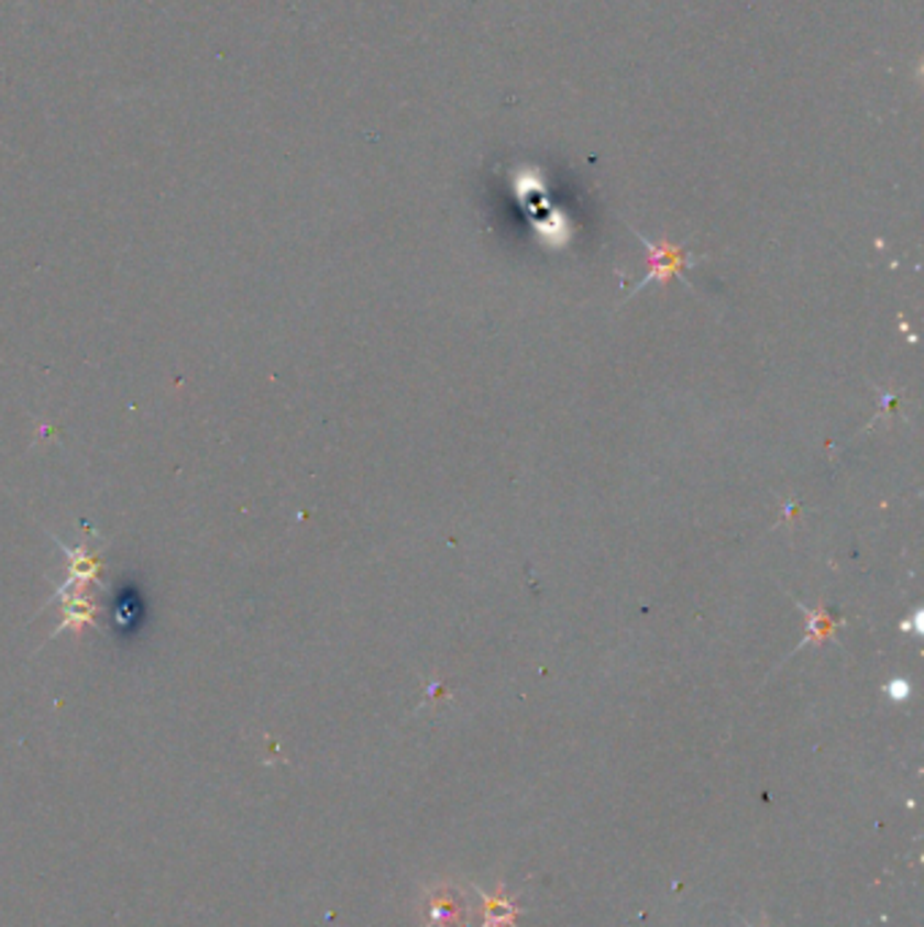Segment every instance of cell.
Returning a JSON list of instances; mask_svg holds the SVG:
<instances>
[{
  "instance_id": "6",
  "label": "cell",
  "mask_w": 924,
  "mask_h": 927,
  "mask_svg": "<svg viewBox=\"0 0 924 927\" xmlns=\"http://www.w3.org/2000/svg\"><path fill=\"white\" fill-rule=\"evenodd\" d=\"M809 614H811V616H809V623H811V627H809V632H805L803 643H800L798 649H803V645L814 643V640H816V643H822V640H827L829 634H833V629L838 627V623H840L838 618L829 616L827 610H824V608H818V610H809Z\"/></svg>"
},
{
  "instance_id": "1",
  "label": "cell",
  "mask_w": 924,
  "mask_h": 927,
  "mask_svg": "<svg viewBox=\"0 0 924 927\" xmlns=\"http://www.w3.org/2000/svg\"><path fill=\"white\" fill-rule=\"evenodd\" d=\"M55 542L63 548V553H66V581L55 588V594L46 599L44 608H50V605L72 597V594H87V586H90V583L92 586L103 588V562L96 556V551L87 545V538L81 540L79 548H68L61 538H55Z\"/></svg>"
},
{
  "instance_id": "2",
  "label": "cell",
  "mask_w": 924,
  "mask_h": 927,
  "mask_svg": "<svg viewBox=\"0 0 924 927\" xmlns=\"http://www.w3.org/2000/svg\"><path fill=\"white\" fill-rule=\"evenodd\" d=\"M470 919V901L453 882L431 884L424 892V908H420V923L424 927H466Z\"/></svg>"
},
{
  "instance_id": "3",
  "label": "cell",
  "mask_w": 924,
  "mask_h": 927,
  "mask_svg": "<svg viewBox=\"0 0 924 927\" xmlns=\"http://www.w3.org/2000/svg\"><path fill=\"white\" fill-rule=\"evenodd\" d=\"M98 616H101V605L92 594H72V597L61 599V623L52 629L50 640L61 638L63 632H72L79 640L87 627L98 629Z\"/></svg>"
},
{
  "instance_id": "5",
  "label": "cell",
  "mask_w": 924,
  "mask_h": 927,
  "mask_svg": "<svg viewBox=\"0 0 924 927\" xmlns=\"http://www.w3.org/2000/svg\"><path fill=\"white\" fill-rule=\"evenodd\" d=\"M483 903H485V923L483 927H510L516 925V917H518V908L513 906L510 901H507L505 895V884H496L494 895H488V892H481Z\"/></svg>"
},
{
  "instance_id": "7",
  "label": "cell",
  "mask_w": 924,
  "mask_h": 927,
  "mask_svg": "<svg viewBox=\"0 0 924 927\" xmlns=\"http://www.w3.org/2000/svg\"><path fill=\"white\" fill-rule=\"evenodd\" d=\"M905 692H909V686H905V684H894V697H900V695L905 697Z\"/></svg>"
},
{
  "instance_id": "4",
  "label": "cell",
  "mask_w": 924,
  "mask_h": 927,
  "mask_svg": "<svg viewBox=\"0 0 924 927\" xmlns=\"http://www.w3.org/2000/svg\"><path fill=\"white\" fill-rule=\"evenodd\" d=\"M646 242V239H642ZM648 253H651V272H648L646 279H640V285H637L631 294H637V290H642L646 285L651 283H667L670 277H683V269H689V266L694 264L697 258H689L683 250L672 247V244H651L646 242Z\"/></svg>"
}]
</instances>
